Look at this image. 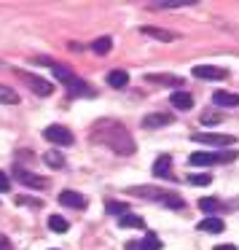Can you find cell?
Wrapping results in <instances>:
<instances>
[{
	"instance_id": "obj_9",
	"label": "cell",
	"mask_w": 239,
	"mask_h": 250,
	"mask_svg": "<svg viewBox=\"0 0 239 250\" xmlns=\"http://www.w3.org/2000/svg\"><path fill=\"white\" fill-rule=\"evenodd\" d=\"M159 248H161V239L156 234H148L140 242H126V250H159Z\"/></svg>"
},
{
	"instance_id": "obj_29",
	"label": "cell",
	"mask_w": 239,
	"mask_h": 250,
	"mask_svg": "<svg viewBox=\"0 0 239 250\" xmlns=\"http://www.w3.org/2000/svg\"><path fill=\"white\" fill-rule=\"evenodd\" d=\"M210 172H199V175H191V178H188V183L191 186H210Z\"/></svg>"
},
{
	"instance_id": "obj_32",
	"label": "cell",
	"mask_w": 239,
	"mask_h": 250,
	"mask_svg": "<svg viewBox=\"0 0 239 250\" xmlns=\"http://www.w3.org/2000/svg\"><path fill=\"white\" fill-rule=\"evenodd\" d=\"M8 188H11V180H8L6 172H0V194H6Z\"/></svg>"
},
{
	"instance_id": "obj_35",
	"label": "cell",
	"mask_w": 239,
	"mask_h": 250,
	"mask_svg": "<svg viewBox=\"0 0 239 250\" xmlns=\"http://www.w3.org/2000/svg\"><path fill=\"white\" fill-rule=\"evenodd\" d=\"M51 250H54V248H51Z\"/></svg>"
},
{
	"instance_id": "obj_12",
	"label": "cell",
	"mask_w": 239,
	"mask_h": 250,
	"mask_svg": "<svg viewBox=\"0 0 239 250\" xmlns=\"http://www.w3.org/2000/svg\"><path fill=\"white\" fill-rule=\"evenodd\" d=\"M223 229H226V223L220 221L218 215H207L199 221V231H207V234H220Z\"/></svg>"
},
{
	"instance_id": "obj_11",
	"label": "cell",
	"mask_w": 239,
	"mask_h": 250,
	"mask_svg": "<svg viewBox=\"0 0 239 250\" xmlns=\"http://www.w3.org/2000/svg\"><path fill=\"white\" fill-rule=\"evenodd\" d=\"M60 205H65V207H83L86 205V199H83L78 191H73V188H67V191H60Z\"/></svg>"
},
{
	"instance_id": "obj_13",
	"label": "cell",
	"mask_w": 239,
	"mask_h": 250,
	"mask_svg": "<svg viewBox=\"0 0 239 250\" xmlns=\"http://www.w3.org/2000/svg\"><path fill=\"white\" fill-rule=\"evenodd\" d=\"M145 81H151V83H169V86H180V83H183V78H180V76H172V73H148Z\"/></svg>"
},
{
	"instance_id": "obj_3",
	"label": "cell",
	"mask_w": 239,
	"mask_h": 250,
	"mask_svg": "<svg viewBox=\"0 0 239 250\" xmlns=\"http://www.w3.org/2000/svg\"><path fill=\"white\" fill-rule=\"evenodd\" d=\"M14 73H17V78H22V81L27 83V86L33 89L35 94H40V97H49V94H54V86H51L49 81H43V78L30 76V73H24V70H14Z\"/></svg>"
},
{
	"instance_id": "obj_7",
	"label": "cell",
	"mask_w": 239,
	"mask_h": 250,
	"mask_svg": "<svg viewBox=\"0 0 239 250\" xmlns=\"http://www.w3.org/2000/svg\"><path fill=\"white\" fill-rule=\"evenodd\" d=\"M220 162V156L218 153H210V151H196L188 156V164L191 167H210V164Z\"/></svg>"
},
{
	"instance_id": "obj_5",
	"label": "cell",
	"mask_w": 239,
	"mask_h": 250,
	"mask_svg": "<svg viewBox=\"0 0 239 250\" xmlns=\"http://www.w3.org/2000/svg\"><path fill=\"white\" fill-rule=\"evenodd\" d=\"M14 175H17L19 183L27 186V188H33V191H43V188H49V180L40 178V175H35V172H30V169H22V167H19Z\"/></svg>"
},
{
	"instance_id": "obj_24",
	"label": "cell",
	"mask_w": 239,
	"mask_h": 250,
	"mask_svg": "<svg viewBox=\"0 0 239 250\" xmlns=\"http://www.w3.org/2000/svg\"><path fill=\"white\" fill-rule=\"evenodd\" d=\"M43 162L49 164V167H54V169L65 167V156H62V153H57V151H49V153H43Z\"/></svg>"
},
{
	"instance_id": "obj_1",
	"label": "cell",
	"mask_w": 239,
	"mask_h": 250,
	"mask_svg": "<svg viewBox=\"0 0 239 250\" xmlns=\"http://www.w3.org/2000/svg\"><path fill=\"white\" fill-rule=\"evenodd\" d=\"M94 140H102L105 146L113 148L116 153H121V156L135 153V140H132L129 132H126L119 121H110V119L97 121V124H94Z\"/></svg>"
},
{
	"instance_id": "obj_21",
	"label": "cell",
	"mask_w": 239,
	"mask_h": 250,
	"mask_svg": "<svg viewBox=\"0 0 239 250\" xmlns=\"http://www.w3.org/2000/svg\"><path fill=\"white\" fill-rule=\"evenodd\" d=\"M49 229H51V231H57V234H65L67 229H70V223H67L62 215H49Z\"/></svg>"
},
{
	"instance_id": "obj_20",
	"label": "cell",
	"mask_w": 239,
	"mask_h": 250,
	"mask_svg": "<svg viewBox=\"0 0 239 250\" xmlns=\"http://www.w3.org/2000/svg\"><path fill=\"white\" fill-rule=\"evenodd\" d=\"M140 33L151 35V38H156V41H175L178 38L175 33H169V30H159V27H140Z\"/></svg>"
},
{
	"instance_id": "obj_8",
	"label": "cell",
	"mask_w": 239,
	"mask_h": 250,
	"mask_svg": "<svg viewBox=\"0 0 239 250\" xmlns=\"http://www.w3.org/2000/svg\"><path fill=\"white\" fill-rule=\"evenodd\" d=\"M172 113H151V116H145L142 119V126L145 129H159V126H167V124H172Z\"/></svg>"
},
{
	"instance_id": "obj_6",
	"label": "cell",
	"mask_w": 239,
	"mask_h": 250,
	"mask_svg": "<svg viewBox=\"0 0 239 250\" xmlns=\"http://www.w3.org/2000/svg\"><path fill=\"white\" fill-rule=\"evenodd\" d=\"M194 76L196 78H204V81H223L228 73L220 70V67H212V65H196L194 67Z\"/></svg>"
},
{
	"instance_id": "obj_4",
	"label": "cell",
	"mask_w": 239,
	"mask_h": 250,
	"mask_svg": "<svg viewBox=\"0 0 239 250\" xmlns=\"http://www.w3.org/2000/svg\"><path fill=\"white\" fill-rule=\"evenodd\" d=\"M43 137L54 146H73V132L67 126H60V124H51L43 129Z\"/></svg>"
},
{
	"instance_id": "obj_28",
	"label": "cell",
	"mask_w": 239,
	"mask_h": 250,
	"mask_svg": "<svg viewBox=\"0 0 239 250\" xmlns=\"http://www.w3.org/2000/svg\"><path fill=\"white\" fill-rule=\"evenodd\" d=\"M196 0H161L159 8H185V6H194Z\"/></svg>"
},
{
	"instance_id": "obj_14",
	"label": "cell",
	"mask_w": 239,
	"mask_h": 250,
	"mask_svg": "<svg viewBox=\"0 0 239 250\" xmlns=\"http://www.w3.org/2000/svg\"><path fill=\"white\" fill-rule=\"evenodd\" d=\"M212 103L220 105V108H239V94H231V92H215V94H212Z\"/></svg>"
},
{
	"instance_id": "obj_15",
	"label": "cell",
	"mask_w": 239,
	"mask_h": 250,
	"mask_svg": "<svg viewBox=\"0 0 239 250\" xmlns=\"http://www.w3.org/2000/svg\"><path fill=\"white\" fill-rule=\"evenodd\" d=\"M67 92H70L73 97H94V89H89V83L78 81V78H73V81L67 83Z\"/></svg>"
},
{
	"instance_id": "obj_30",
	"label": "cell",
	"mask_w": 239,
	"mask_h": 250,
	"mask_svg": "<svg viewBox=\"0 0 239 250\" xmlns=\"http://www.w3.org/2000/svg\"><path fill=\"white\" fill-rule=\"evenodd\" d=\"M108 212L110 215H126V205H121V202H108Z\"/></svg>"
},
{
	"instance_id": "obj_25",
	"label": "cell",
	"mask_w": 239,
	"mask_h": 250,
	"mask_svg": "<svg viewBox=\"0 0 239 250\" xmlns=\"http://www.w3.org/2000/svg\"><path fill=\"white\" fill-rule=\"evenodd\" d=\"M199 210L201 212H210V215H212V212L220 210V205H218V199H212V196H201V199H199Z\"/></svg>"
},
{
	"instance_id": "obj_2",
	"label": "cell",
	"mask_w": 239,
	"mask_h": 250,
	"mask_svg": "<svg viewBox=\"0 0 239 250\" xmlns=\"http://www.w3.org/2000/svg\"><path fill=\"white\" fill-rule=\"evenodd\" d=\"M191 137H194V143H204V146H215V148H226L237 143L234 135H220V132H194Z\"/></svg>"
},
{
	"instance_id": "obj_26",
	"label": "cell",
	"mask_w": 239,
	"mask_h": 250,
	"mask_svg": "<svg viewBox=\"0 0 239 250\" xmlns=\"http://www.w3.org/2000/svg\"><path fill=\"white\" fill-rule=\"evenodd\" d=\"M164 205L167 207H172V210H183L185 207V202H183V196H178V194H164Z\"/></svg>"
},
{
	"instance_id": "obj_19",
	"label": "cell",
	"mask_w": 239,
	"mask_h": 250,
	"mask_svg": "<svg viewBox=\"0 0 239 250\" xmlns=\"http://www.w3.org/2000/svg\"><path fill=\"white\" fill-rule=\"evenodd\" d=\"M119 226H121V229H145V218L126 212V215H121V218H119Z\"/></svg>"
},
{
	"instance_id": "obj_31",
	"label": "cell",
	"mask_w": 239,
	"mask_h": 250,
	"mask_svg": "<svg viewBox=\"0 0 239 250\" xmlns=\"http://www.w3.org/2000/svg\"><path fill=\"white\" fill-rule=\"evenodd\" d=\"M201 124H220V116L218 113H204L201 116Z\"/></svg>"
},
{
	"instance_id": "obj_23",
	"label": "cell",
	"mask_w": 239,
	"mask_h": 250,
	"mask_svg": "<svg viewBox=\"0 0 239 250\" xmlns=\"http://www.w3.org/2000/svg\"><path fill=\"white\" fill-rule=\"evenodd\" d=\"M0 103H3V105H17L19 103V94L14 92V89H8V86L0 83Z\"/></svg>"
},
{
	"instance_id": "obj_27",
	"label": "cell",
	"mask_w": 239,
	"mask_h": 250,
	"mask_svg": "<svg viewBox=\"0 0 239 250\" xmlns=\"http://www.w3.org/2000/svg\"><path fill=\"white\" fill-rule=\"evenodd\" d=\"M51 70H54V76H57V78H60V81H62V83H70V81H73V78H76V76H73V73H70V70H67V67H65V65H51Z\"/></svg>"
},
{
	"instance_id": "obj_16",
	"label": "cell",
	"mask_w": 239,
	"mask_h": 250,
	"mask_svg": "<svg viewBox=\"0 0 239 250\" xmlns=\"http://www.w3.org/2000/svg\"><path fill=\"white\" fill-rule=\"evenodd\" d=\"M169 103H172V108H178V110H188V108H194V97H191L188 92H172Z\"/></svg>"
},
{
	"instance_id": "obj_33",
	"label": "cell",
	"mask_w": 239,
	"mask_h": 250,
	"mask_svg": "<svg viewBox=\"0 0 239 250\" xmlns=\"http://www.w3.org/2000/svg\"><path fill=\"white\" fill-rule=\"evenodd\" d=\"M0 250H11V245H8V239L0 234Z\"/></svg>"
},
{
	"instance_id": "obj_18",
	"label": "cell",
	"mask_w": 239,
	"mask_h": 250,
	"mask_svg": "<svg viewBox=\"0 0 239 250\" xmlns=\"http://www.w3.org/2000/svg\"><path fill=\"white\" fill-rule=\"evenodd\" d=\"M126 83H129V73H126V70H110L108 73V86L124 89Z\"/></svg>"
},
{
	"instance_id": "obj_17",
	"label": "cell",
	"mask_w": 239,
	"mask_h": 250,
	"mask_svg": "<svg viewBox=\"0 0 239 250\" xmlns=\"http://www.w3.org/2000/svg\"><path fill=\"white\" fill-rule=\"evenodd\" d=\"M169 167H172V159L164 153V156H159L156 162H153V169H151V172L156 175V178H169Z\"/></svg>"
},
{
	"instance_id": "obj_34",
	"label": "cell",
	"mask_w": 239,
	"mask_h": 250,
	"mask_svg": "<svg viewBox=\"0 0 239 250\" xmlns=\"http://www.w3.org/2000/svg\"><path fill=\"white\" fill-rule=\"evenodd\" d=\"M212 250H237V248H234V245H215Z\"/></svg>"
},
{
	"instance_id": "obj_22",
	"label": "cell",
	"mask_w": 239,
	"mask_h": 250,
	"mask_svg": "<svg viewBox=\"0 0 239 250\" xmlns=\"http://www.w3.org/2000/svg\"><path fill=\"white\" fill-rule=\"evenodd\" d=\"M110 46H113V41L105 35V38H97V41L92 43V51H94V54H100V57H105V54L110 51Z\"/></svg>"
},
{
	"instance_id": "obj_10",
	"label": "cell",
	"mask_w": 239,
	"mask_h": 250,
	"mask_svg": "<svg viewBox=\"0 0 239 250\" xmlns=\"http://www.w3.org/2000/svg\"><path fill=\"white\" fill-rule=\"evenodd\" d=\"M129 194H135V196H142V199H159V202H161L167 191H161V188H153V186H132V188H129Z\"/></svg>"
}]
</instances>
